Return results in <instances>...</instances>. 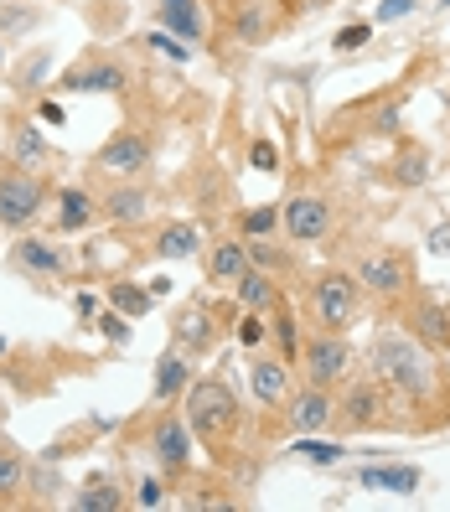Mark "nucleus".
Masks as SVG:
<instances>
[{
  "label": "nucleus",
  "instance_id": "1",
  "mask_svg": "<svg viewBox=\"0 0 450 512\" xmlns=\"http://www.w3.org/2000/svg\"><path fill=\"white\" fill-rule=\"evenodd\" d=\"M368 363H373V373L399 394V404L435 409V404L445 399V373L435 368V352L419 347L399 321L383 316V326L373 331V342H368Z\"/></svg>",
  "mask_w": 450,
  "mask_h": 512
},
{
  "label": "nucleus",
  "instance_id": "2",
  "mask_svg": "<svg viewBox=\"0 0 450 512\" xmlns=\"http://www.w3.org/2000/svg\"><path fill=\"white\" fill-rule=\"evenodd\" d=\"M182 414H187L192 440H197L218 466H228V461L238 456V445H244V430H249V414H244L238 394H233V388H228L218 373H202V378L187 383Z\"/></svg>",
  "mask_w": 450,
  "mask_h": 512
},
{
  "label": "nucleus",
  "instance_id": "3",
  "mask_svg": "<svg viewBox=\"0 0 450 512\" xmlns=\"http://www.w3.org/2000/svg\"><path fill=\"white\" fill-rule=\"evenodd\" d=\"M332 430L337 435H388V430H404V414H399V394L388 388L378 373H352L337 388V414H332Z\"/></svg>",
  "mask_w": 450,
  "mask_h": 512
},
{
  "label": "nucleus",
  "instance_id": "4",
  "mask_svg": "<svg viewBox=\"0 0 450 512\" xmlns=\"http://www.w3.org/2000/svg\"><path fill=\"white\" fill-rule=\"evenodd\" d=\"M300 306L316 331H352L363 316V285L352 269H316L300 285Z\"/></svg>",
  "mask_w": 450,
  "mask_h": 512
},
{
  "label": "nucleus",
  "instance_id": "5",
  "mask_svg": "<svg viewBox=\"0 0 450 512\" xmlns=\"http://www.w3.org/2000/svg\"><path fill=\"white\" fill-rule=\"evenodd\" d=\"M352 275H357V285H363V295L378 306V316H388V311H394L399 300L419 285L414 254H409L404 244H378V249H368V254H357Z\"/></svg>",
  "mask_w": 450,
  "mask_h": 512
},
{
  "label": "nucleus",
  "instance_id": "6",
  "mask_svg": "<svg viewBox=\"0 0 450 512\" xmlns=\"http://www.w3.org/2000/svg\"><path fill=\"white\" fill-rule=\"evenodd\" d=\"M52 187H47V171H32V166H21V161H0V228L6 233H26L37 218H42V207H47Z\"/></svg>",
  "mask_w": 450,
  "mask_h": 512
},
{
  "label": "nucleus",
  "instance_id": "7",
  "mask_svg": "<svg viewBox=\"0 0 450 512\" xmlns=\"http://www.w3.org/2000/svg\"><path fill=\"white\" fill-rule=\"evenodd\" d=\"M388 321H399L409 337L419 347H430L435 357H450V300L435 295L430 285H414L394 311H388Z\"/></svg>",
  "mask_w": 450,
  "mask_h": 512
},
{
  "label": "nucleus",
  "instance_id": "8",
  "mask_svg": "<svg viewBox=\"0 0 450 512\" xmlns=\"http://www.w3.org/2000/svg\"><path fill=\"white\" fill-rule=\"evenodd\" d=\"M295 368L306 383H321V388H342L352 373H357V352L347 342V331H311L300 342V357Z\"/></svg>",
  "mask_w": 450,
  "mask_h": 512
},
{
  "label": "nucleus",
  "instance_id": "9",
  "mask_svg": "<svg viewBox=\"0 0 450 512\" xmlns=\"http://www.w3.org/2000/svg\"><path fill=\"white\" fill-rule=\"evenodd\" d=\"M150 161H156V130L150 125H119L94 150V171H104L109 182H135V176H145Z\"/></svg>",
  "mask_w": 450,
  "mask_h": 512
},
{
  "label": "nucleus",
  "instance_id": "10",
  "mask_svg": "<svg viewBox=\"0 0 450 512\" xmlns=\"http://www.w3.org/2000/svg\"><path fill=\"white\" fill-rule=\"evenodd\" d=\"M280 228L290 244H326L337 233V202H326L321 192H295L285 207H280Z\"/></svg>",
  "mask_w": 450,
  "mask_h": 512
},
{
  "label": "nucleus",
  "instance_id": "11",
  "mask_svg": "<svg viewBox=\"0 0 450 512\" xmlns=\"http://www.w3.org/2000/svg\"><path fill=\"white\" fill-rule=\"evenodd\" d=\"M332 414H337V388H321V383H295V394L285 404V435H326L332 430Z\"/></svg>",
  "mask_w": 450,
  "mask_h": 512
},
{
  "label": "nucleus",
  "instance_id": "12",
  "mask_svg": "<svg viewBox=\"0 0 450 512\" xmlns=\"http://www.w3.org/2000/svg\"><path fill=\"white\" fill-rule=\"evenodd\" d=\"M11 269L21 280H63L68 269H73V259H68V249L57 244V238H47V233H21L16 244H11Z\"/></svg>",
  "mask_w": 450,
  "mask_h": 512
},
{
  "label": "nucleus",
  "instance_id": "13",
  "mask_svg": "<svg viewBox=\"0 0 450 512\" xmlns=\"http://www.w3.org/2000/svg\"><path fill=\"white\" fill-rule=\"evenodd\" d=\"M150 456H156L161 476H187V471H192V430H187V414H176L171 404L156 414V425H150Z\"/></svg>",
  "mask_w": 450,
  "mask_h": 512
},
{
  "label": "nucleus",
  "instance_id": "14",
  "mask_svg": "<svg viewBox=\"0 0 450 512\" xmlns=\"http://www.w3.org/2000/svg\"><path fill=\"white\" fill-rule=\"evenodd\" d=\"M130 83V68L114 52H88L57 78V94H119Z\"/></svg>",
  "mask_w": 450,
  "mask_h": 512
},
{
  "label": "nucleus",
  "instance_id": "15",
  "mask_svg": "<svg viewBox=\"0 0 450 512\" xmlns=\"http://www.w3.org/2000/svg\"><path fill=\"white\" fill-rule=\"evenodd\" d=\"M171 342L182 347V352L192 357V363L213 357V352H218V342H223L218 311H213V306H202V295H197V300H187V306L176 311V321H171Z\"/></svg>",
  "mask_w": 450,
  "mask_h": 512
},
{
  "label": "nucleus",
  "instance_id": "16",
  "mask_svg": "<svg viewBox=\"0 0 450 512\" xmlns=\"http://www.w3.org/2000/svg\"><path fill=\"white\" fill-rule=\"evenodd\" d=\"M295 383H300V378H295V363H285V357H254V363H249L254 399H259L264 409H275V414H285Z\"/></svg>",
  "mask_w": 450,
  "mask_h": 512
},
{
  "label": "nucleus",
  "instance_id": "17",
  "mask_svg": "<svg viewBox=\"0 0 450 512\" xmlns=\"http://www.w3.org/2000/svg\"><path fill=\"white\" fill-rule=\"evenodd\" d=\"M156 21H161V32L182 37L192 52L207 42V16H202V0H156Z\"/></svg>",
  "mask_w": 450,
  "mask_h": 512
},
{
  "label": "nucleus",
  "instance_id": "18",
  "mask_svg": "<svg viewBox=\"0 0 450 512\" xmlns=\"http://www.w3.org/2000/svg\"><path fill=\"white\" fill-rule=\"evenodd\" d=\"M249 269V244L244 238H213V249H207V285L213 290H233L244 280Z\"/></svg>",
  "mask_w": 450,
  "mask_h": 512
},
{
  "label": "nucleus",
  "instance_id": "19",
  "mask_svg": "<svg viewBox=\"0 0 450 512\" xmlns=\"http://www.w3.org/2000/svg\"><path fill=\"white\" fill-rule=\"evenodd\" d=\"M11 161L32 166V171H52L57 150H52V140H47V135L37 130V119H26V114H11Z\"/></svg>",
  "mask_w": 450,
  "mask_h": 512
},
{
  "label": "nucleus",
  "instance_id": "20",
  "mask_svg": "<svg viewBox=\"0 0 450 512\" xmlns=\"http://www.w3.org/2000/svg\"><path fill=\"white\" fill-rule=\"evenodd\" d=\"M233 295H238V311H259V316H269L285 300V280H275L269 269H259V264H249L244 269V280L233 285Z\"/></svg>",
  "mask_w": 450,
  "mask_h": 512
},
{
  "label": "nucleus",
  "instance_id": "21",
  "mask_svg": "<svg viewBox=\"0 0 450 512\" xmlns=\"http://www.w3.org/2000/svg\"><path fill=\"white\" fill-rule=\"evenodd\" d=\"M150 202H156V197H150V187H140V176H135V182H114L99 207H104V218H109L114 228H135V223L150 213Z\"/></svg>",
  "mask_w": 450,
  "mask_h": 512
},
{
  "label": "nucleus",
  "instance_id": "22",
  "mask_svg": "<svg viewBox=\"0 0 450 512\" xmlns=\"http://www.w3.org/2000/svg\"><path fill=\"white\" fill-rule=\"evenodd\" d=\"M104 218V207L94 192H83V187H63L57 192V233H88Z\"/></svg>",
  "mask_w": 450,
  "mask_h": 512
},
{
  "label": "nucleus",
  "instance_id": "23",
  "mask_svg": "<svg viewBox=\"0 0 450 512\" xmlns=\"http://www.w3.org/2000/svg\"><path fill=\"white\" fill-rule=\"evenodd\" d=\"M192 378H197V373H192V357L171 342V347L156 357V404H176V399L187 394Z\"/></svg>",
  "mask_w": 450,
  "mask_h": 512
},
{
  "label": "nucleus",
  "instance_id": "24",
  "mask_svg": "<svg viewBox=\"0 0 450 512\" xmlns=\"http://www.w3.org/2000/svg\"><path fill=\"white\" fill-rule=\"evenodd\" d=\"M244 244H249V264L269 269L275 280H300V259H295V249H300V244H280L275 233H264V238H244Z\"/></svg>",
  "mask_w": 450,
  "mask_h": 512
},
{
  "label": "nucleus",
  "instance_id": "25",
  "mask_svg": "<svg viewBox=\"0 0 450 512\" xmlns=\"http://www.w3.org/2000/svg\"><path fill=\"white\" fill-rule=\"evenodd\" d=\"M26 487H32V466H26V450H21L16 440L0 435V507H16Z\"/></svg>",
  "mask_w": 450,
  "mask_h": 512
},
{
  "label": "nucleus",
  "instance_id": "26",
  "mask_svg": "<svg viewBox=\"0 0 450 512\" xmlns=\"http://www.w3.org/2000/svg\"><path fill=\"white\" fill-rule=\"evenodd\" d=\"M357 487L388 492V497H414V492H419V466H394V461L363 466V471H357Z\"/></svg>",
  "mask_w": 450,
  "mask_h": 512
},
{
  "label": "nucleus",
  "instance_id": "27",
  "mask_svg": "<svg viewBox=\"0 0 450 512\" xmlns=\"http://www.w3.org/2000/svg\"><path fill=\"white\" fill-rule=\"evenodd\" d=\"M150 254L156 259H197L202 254V228L197 223H161L156 238H150Z\"/></svg>",
  "mask_w": 450,
  "mask_h": 512
},
{
  "label": "nucleus",
  "instance_id": "28",
  "mask_svg": "<svg viewBox=\"0 0 450 512\" xmlns=\"http://www.w3.org/2000/svg\"><path fill=\"white\" fill-rule=\"evenodd\" d=\"M73 507H78V512H119V507H125V487H119L114 476L94 471V476H88L83 487L73 492Z\"/></svg>",
  "mask_w": 450,
  "mask_h": 512
},
{
  "label": "nucleus",
  "instance_id": "29",
  "mask_svg": "<svg viewBox=\"0 0 450 512\" xmlns=\"http://www.w3.org/2000/svg\"><path fill=\"white\" fill-rule=\"evenodd\" d=\"M285 456L300 466H342L347 461V445L342 440H316V435H295L285 445Z\"/></svg>",
  "mask_w": 450,
  "mask_h": 512
},
{
  "label": "nucleus",
  "instance_id": "30",
  "mask_svg": "<svg viewBox=\"0 0 450 512\" xmlns=\"http://www.w3.org/2000/svg\"><path fill=\"white\" fill-rule=\"evenodd\" d=\"M425 176H430L425 145H399L394 166H388V182H394V187H425Z\"/></svg>",
  "mask_w": 450,
  "mask_h": 512
},
{
  "label": "nucleus",
  "instance_id": "31",
  "mask_svg": "<svg viewBox=\"0 0 450 512\" xmlns=\"http://www.w3.org/2000/svg\"><path fill=\"white\" fill-rule=\"evenodd\" d=\"M233 37L244 42V47L269 42V11H264V0H244V6H233Z\"/></svg>",
  "mask_w": 450,
  "mask_h": 512
},
{
  "label": "nucleus",
  "instance_id": "32",
  "mask_svg": "<svg viewBox=\"0 0 450 512\" xmlns=\"http://www.w3.org/2000/svg\"><path fill=\"white\" fill-rule=\"evenodd\" d=\"M150 285H135V280H114L109 285V306L119 311V316H130V321H140V316H150Z\"/></svg>",
  "mask_w": 450,
  "mask_h": 512
},
{
  "label": "nucleus",
  "instance_id": "33",
  "mask_svg": "<svg viewBox=\"0 0 450 512\" xmlns=\"http://www.w3.org/2000/svg\"><path fill=\"white\" fill-rule=\"evenodd\" d=\"M269 337L280 342L285 363H295V357H300V342H306V337H300V321H295V311H290V300H280V306L269 311Z\"/></svg>",
  "mask_w": 450,
  "mask_h": 512
},
{
  "label": "nucleus",
  "instance_id": "34",
  "mask_svg": "<svg viewBox=\"0 0 450 512\" xmlns=\"http://www.w3.org/2000/svg\"><path fill=\"white\" fill-rule=\"evenodd\" d=\"M37 0H26V6H0V37H26V32H37Z\"/></svg>",
  "mask_w": 450,
  "mask_h": 512
},
{
  "label": "nucleus",
  "instance_id": "35",
  "mask_svg": "<svg viewBox=\"0 0 450 512\" xmlns=\"http://www.w3.org/2000/svg\"><path fill=\"white\" fill-rule=\"evenodd\" d=\"M275 228H280V207L275 202H264V207H254V213L238 218V233H244V238H264V233H275Z\"/></svg>",
  "mask_w": 450,
  "mask_h": 512
},
{
  "label": "nucleus",
  "instance_id": "36",
  "mask_svg": "<svg viewBox=\"0 0 450 512\" xmlns=\"http://www.w3.org/2000/svg\"><path fill=\"white\" fill-rule=\"evenodd\" d=\"M47 68H52V52L42 47V52H32V57H26V63L16 68V88H21V94H32V88H42Z\"/></svg>",
  "mask_w": 450,
  "mask_h": 512
},
{
  "label": "nucleus",
  "instance_id": "37",
  "mask_svg": "<svg viewBox=\"0 0 450 512\" xmlns=\"http://www.w3.org/2000/svg\"><path fill=\"white\" fill-rule=\"evenodd\" d=\"M233 337H238V347H259V342L269 337V321H264L259 311H238V321H233Z\"/></svg>",
  "mask_w": 450,
  "mask_h": 512
},
{
  "label": "nucleus",
  "instance_id": "38",
  "mask_svg": "<svg viewBox=\"0 0 450 512\" xmlns=\"http://www.w3.org/2000/svg\"><path fill=\"white\" fill-rule=\"evenodd\" d=\"M368 42H373V21H352V26H342V32L332 37V52H357Z\"/></svg>",
  "mask_w": 450,
  "mask_h": 512
},
{
  "label": "nucleus",
  "instance_id": "39",
  "mask_svg": "<svg viewBox=\"0 0 450 512\" xmlns=\"http://www.w3.org/2000/svg\"><path fill=\"white\" fill-rule=\"evenodd\" d=\"M249 161H254V171H280V156H275V145H269V140L249 145Z\"/></svg>",
  "mask_w": 450,
  "mask_h": 512
},
{
  "label": "nucleus",
  "instance_id": "40",
  "mask_svg": "<svg viewBox=\"0 0 450 512\" xmlns=\"http://www.w3.org/2000/svg\"><path fill=\"white\" fill-rule=\"evenodd\" d=\"M99 331L109 342H130V316H119V311H109V316H99Z\"/></svg>",
  "mask_w": 450,
  "mask_h": 512
},
{
  "label": "nucleus",
  "instance_id": "41",
  "mask_svg": "<svg viewBox=\"0 0 450 512\" xmlns=\"http://www.w3.org/2000/svg\"><path fill=\"white\" fill-rule=\"evenodd\" d=\"M425 249H430L435 259H450V218H445V223H435V228L425 233Z\"/></svg>",
  "mask_w": 450,
  "mask_h": 512
},
{
  "label": "nucleus",
  "instance_id": "42",
  "mask_svg": "<svg viewBox=\"0 0 450 512\" xmlns=\"http://www.w3.org/2000/svg\"><path fill=\"white\" fill-rule=\"evenodd\" d=\"M150 47L166 52V57H176V63H187V57H192V47H187V42H171V32H166V37H161V32H150Z\"/></svg>",
  "mask_w": 450,
  "mask_h": 512
},
{
  "label": "nucleus",
  "instance_id": "43",
  "mask_svg": "<svg viewBox=\"0 0 450 512\" xmlns=\"http://www.w3.org/2000/svg\"><path fill=\"white\" fill-rule=\"evenodd\" d=\"M135 502H140V507H161V502H166V487H161L156 476H145V481H140V497H135Z\"/></svg>",
  "mask_w": 450,
  "mask_h": 512
},
{
  "label": "nucleus",
  "instance_id": "44",
  "mask_svg": "<svg viewBox=\"0 0 450 512\" xmlns=\"http://www.w3.org/2000/svg\"><path fill=\"white\" fill-rule=\"evenodd\" d=\"M409 11H414V0H383L378 21H399V16H409Z\"/></svg>",
  "mask_w": 450,
  "mask_h": 512
},
{
  "label": "nucleus",
  "instance_id": "45",
  "mask_svg": "<svg viewBox=\"0 0 450 512\" xmlns=\"http://www.w3.org/2000/svg\"><path fill=\"white\" fill-rule=\"evenodd\" d=\"M37 114L47 119V125H63V104H52V99H42V104H37Z\"/></svg>",
  "mask_w": 450,
  "mask_h": 512
},
{
  "label": "nucleus",
  "instance_id": "46",
  "mask_svg": "<svg viewBox=\"0 0 450 512\" xmlns=\"http://www.w3.org/2000/svg\"><path fill=\"white\" fill-rule=\"evenodd\" d=\"M150 285V295H171V280L166 275H156V280H145Z\"/></svg>",
  "mask_w": 450,
  "mask_h": 512
},
{
  "label": "nucleus",
  "instance_id": "47",
  "mask_svg": "<svg viewBox=\"0 0 450 512\" xmlns=\"http://www.w3.org/2000/svg\"><path fill=\"white\" fill-rule=\"evenodd\" d=\"M435 11H450V0H435Z\"/></svg>",
  "mask_w": 450,
  "mask_h": 512
},
{
  "label": "nucleus",
  "instance_id": "48",
  "mask_svg": "<svg viewBox=\"0 0 450 512\" xmlns=\"http://www.w3.org/2000/svg\"><path fill=\"white\" fill-rule=\"evenodd\" d=\"M37 6H63V0H37Z\"/></svg>",
  "mask_w": 450,
  "mask_h": 512
},
{
  "label": "nucleus",
  "instance_id": "49",
  "mask_svg": "<svg viewBox=\"0 0 450 512\" xmlns=\"http://www.w3.org/2000/svg\"><path fill=\"white\" fill-rule=\"evenodd\" d=\"M6 352H11V347H6V337H0V357H6Z\"/></svg>",
  "mask_w": 450,
  "mask_h": 512
},
{
  "label": "nucleus",
  "instance_id": "50",
  "mask_svg": "<svg viewBox=\"0 0 450 512\" xmlns=\"http://www.w3.org/2000/svg\"><path fill=\"white\" fill-rule=\"evenodd\" d=\"M0 419H6V404H0Z\"/></svg>",
  "mask_w": 450,
  "mask_h": 512
}]
</instances>
